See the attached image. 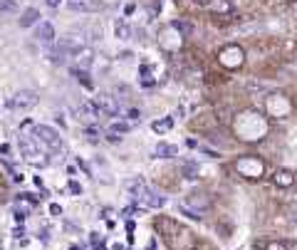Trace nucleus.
I'll use <instances>...</instances> for the list:
<instances>
[{"instance_id":"obj_1","label":"nucleus","mask_w":297,"mask_h":250,"mask_svg":"<svg viewBox=\"0 0 297 250\" xmlns=\"http://www.w3.org/2000/svg\"><path fill=\"white\" fill-rule=\"evenodd\" d=\"M18 144H20V154H23V158H25L28 163L37 166V169H45V166L50 163V158H47V151L42 149V144H40V141H37L35 136L20 134Z\"/></svg>"},{"instance_id":"obj_2","label":"nucleus","mask_w":297,"mask_h":250,"mask_svg":"<svg viewBox=\"0 0 297 250\" xmlns=\"http://www.w3.org/2000/svg\"><path fill=\"white\" fill-rule=\"evenodd\" d=\"M32 136L42 144L45 151H62V136L57 129H52L50 124H37L32 129Z\"/></svg>"},{"instance_id":"obj_3","label":"nucleus","mask_w":297,"mask_h":250,"mask_svg":"<svg viewBox=\"0 0 297 250\" xmlns=\"http://www.w3.org/2000/svg\"><path fill=\"white\" fill-rule=\"evenodd\" d=\"M37 102L40 99H37V94L32 92V90H20V92H15L5 102V107L13 109V112H25V109H32Z\"/></svg>"},{"instance_id":"obj_4","label":"nucleus","mask_w":297,"mask_h":250,"mask_svg":"<svg viewBox=\"0 0 297 250\" xmlns=\"http://www.w3.org/2000/svg\"><path fill=\"white\" fill-rule=\"evenodd\" d=\"M236 171L243 174L245 179H260L263 171H265V163L255 156H243L236 161Z\"/></svg>"},{"instance_id":"obj_5","label":"nucleus","mask_w":297,"mask_h":250,"mask_svg":"<svg viewBox=\"0 0 297 250\" xmlns=\"http://www.w3.org/2000/svg\"><path fill=\"white\" fill-rule=\"evenodd\" d=\"M124 188H126V193H129L131 206H139V203H141V198L146 196V191L151 186H148L144 179H131V181H126V184H124Z\"/></svg>"},{"instance_id":"obj_6","label":"nucleus","mask_w":297,"mask_h":250,"mask_svg":"<svg viewBox=\"0 0 297 250\" xmlns=\"http://www.w3.org/2000/svg\"><path fill=\"white\" fill-rule=\"evenodd\" d=\"M94 104H97V109H99V117H117L119 112H121L117 97H109V94H99V97L94 99Z\"/></svg>"},{"instance_id":"obj_7","label":"nucleus","mask_w":297,"mask_h":250,"mask_svg":"<svg viewBox=\"0 0 297 250\" xmlns=\"http://www.w3.org/2000/svg\"><path fill=\"white\" fill-rule=\"evenodd\" d=\"M67 5H69V10H75V13H99V10L104 8L102 0H69Z\"/></svg>"},{"instance_id":"obj_8","label":"nucleus","mask_w":297,"mask_h":250,"mask_svg":"<svg viewBox=\"0 0 297 250\" xmlns=\"http://www.w3.org/2000/svg\"><path fill=\"white\" fill-rule=\"evenodd\" d=\"M255 250H297V243H292V240H258Z\"/></svg>"},{"instance_id":"obj_9","label":"nucleus","mask_w":297,"mask_h":250,"mask_svg":"<svg viewBox=\"0 0 297 250\" xmlns=\"http://www.w3.org/2000/svg\"><path fill=\"white\" fill-rule=\"evenodd\" d=\"M92 62H94V52H92L89 47H85L82 52L75 55V60H72V69H82V72H87L89 67H92Z\"/></svg>"},{"instance_id":"obj_10","label":"nucleus","mask_w":297,"mask_h":250,"mask_svg":"<svg viewBox=\"0 0 297 250\" xmlns=\"http://www.w3.org/2000/svg\"><path fill=\"white\" fill-rule=\"evenodd\" d=\"M141 208H164L166 206V198L159 193V191H154V188H148L146 196L141 198V203H139Z\"/></svg>"},{"instance_id":"obj_11","label":"nucleus","mask_w":297,"mask_h":250,"mask_svg":"<svg viewBox=\"0 0 297 250\" xmlns=\"http://www.w3.org/2000/svg\"><path fill=\"white\" fill-rule=\"evenodd\" d=\"M295 181H297V176H295V171H290V169H280V171H275V176H272V184L280 188H290Z\"/></svg>"},{"instance_id":"obj_12","label":"nucleus","mask_w":297,"mask_h":250,"mask_svg":"<svg viewBox=\"0 0 297 250\" xmlns=\"http://www.w3.org/2000/svg\"><path fill=\"white\" fill-rule=\"evenodd\" d=\"M35 37H37L40 42H50V45H55V28H52V23H40L37 30H35Z\"/></svg>"},{"instance_id":"obj_13","label":"nucleus","mask_w":297,"mask_h":250,"mask_svg":"<svg viewBox=\"0 0 297 250\" xmlns=\"http://www.w3.org/2000/svg\"><path fill=\"white\" fill-rule=\"evenodd\" d=\"M178 154V146L176 144H166V141H161L156 149H154V156L156 158H174Z\"/></svg>"},{"instance_id":"obj_14","label":"nucleus","mask_w":297,"mask_h":250,"mask_svg":"<svg viewBox=\"0 0 297 250\" xmlns=\"http://www.w3.org/2000/svg\"><path fill=\"white\" fill-rule=\"evenodd\" d=\"M45 60H47V62H52V64H64V62H67V55L59 50V45H52V47L45 52Z\"/></svg>"},{"instance_id":"obj_15","label":"nucleus","mask_w":297,"mask_h":250,"mask_svg":"<svg viewBox=\"0 0 297 250\" xmlns=\"http://www.w3.org/2000/svg\"><path fill=\"white\" fill-rule=\"evenodd\" d=\"M20 25H23V28H30V25H40V13H37V8H28V10H23Z\"/></svg>"},{"instance_id":"obj_16","label":"nucleus","mask_w":297,"mask_h":250,"mask_svg":"<svg viewBox=\"0 0 297 250\" xmlns=\"http://www.w3.org/2000/svg\"><path fill=\"white\" fill-rule=\"evenodd\" d=\"M151 129H154L156 134H166V131H171V129H174V117H161V119L151 122Z\"/></svg>"},{"instance_id":"obj_17","label":"nucleus","mask_w":297,"mask_h":250,"mask_svg":"<svg viewBox=\"0 0 297 250\" xmlns=\"http://www.w3.org/2000/svg\"><path fill=\"white\" fill-rule=\"evenodd\" d=\"M193 206V211L198 208V213H203V206H208V198H203V193H191L188 196V208Z\"/></svg>"},{"instance_id":"obj_18","label":"nucleus","mask_w":297,"mask_h":250,"mask_svg":"<svg viewBox=\"0 0 297 250\" xmlns=\"http://www.w3.org/2000/svg\"><path fill=\"white\" fill-rule=\"evenodd\" d=\"M181 174H183V179H198V163H196V161L183 163V166H181Z\"/></svg>"},{"instance_id":"obj_19","label":"nucleus","mask_w":297,"mask_h":250,"mask_svg":"<svg viewBox=\"0 0 297 250\" xmlns=\"http://www.w3.org/2000/svg\"><path fill=\"white\" fill-rule=\"evenodd\" d=\"M114 30H117L119 40H126V37L131 35V30H129V25H126V20H124V18H119L117 23H114Z\"/></svg>"},{"instance_id":"obj_20","label":"nucleus","mask_w":297,"mask_h":250,"mask_svg":"<svg viewBox=\"0 0 297 250\" xmlns=\"http://www.w3.org/2000/svg\"><path fill=\"white\" fill-rule=\"evenodd\" d=\"M107 129L121 136V134H126V131L131 129V124H129V122H109V126H107Z\"/></svg>"},{"instance_id":"obj_21","label":"nucleus","mask_w":297,"mask_h":250,"mask_svg":"<svg viewBox=\"0 0 297 250\" xmlns=\"http://www.w3.org/2000/svg\"><path fill=\"white\" fill-rule=\"evenodd\" d=\"M72 74L77 77V82L82 85V87H87V90H92V79H89L87 72H82V69H72Z\"/></svg>"},{"instance_id":"obj_22","label":"nucleus","mask_w":297,"mask_h":250,"mask_svg":"<svg viewBox=\"0 0 297 250\" xmlns=\"http://www.w3.org/2000/svg\"><path fill=\"white\" fill-rule=\"evenodd\" d=\"M85 139H87L89 144H97V141H99V129L94 124H89L87 129H85Z\"/></svg>"},{"instance_id":"obj_23","label":"nucleus","mask_w":297,"mask_h":250,"mask_svg":"<svg viewBox=\"0 0 297 250\" xmlns=\"http://www.w3.org/2000/svg\"><path fill=\"white\" fill-rule=\"evenodd\" d=\"M126 122H129V124H139V122H141V109H136V107L126 109Z\"/></svg>"},{"instance_id":"obj_24","label":"nucleus","mask_w":297,"mask_h":250,"mask_svg":"<svg viewBox=\"0 0 297 250\" xmlns=\"http://www.w3.org/2000/svg\"><path fill=\"white\" fill-rule=\"evenodd\" d=\"M89 245H92V248H102V245H104V238H102V233H89Z\"/></svg>"},{"instance_id":"obj_25","label":"nucleus","mask_w":297,"mask_h":250,"mask_svg":"<svg viewBox=\"0 0 297 250\" xmlns=\"http://www.w3.org/2000/svg\"><path fill=\"white\" fill-rule=\"evenodd\" d=\"M15 8H18V3H15V0H0V10H5V13H8V10H15Z\"/></svg>"},{"instance_id":"obj_26","label":"nucleus","mask_w":297,"mask_h":250,"mask_svg":"<svg viewBox=\"0 0 297 250\" xmlns=\"http://www.w3.org/2000/svg\"><path fill=\"white\" fill-rule=\"evenodd\" d=\"M104 139H107V141H112V144H119V141H121V136H119V134H114V131H109V129L104 131Z\"/></svg>"},{"instance_id":"obj_27","label":"nucleus","mask_w":297,"mask_h":250,"mask_svg":"<svg viewBox=\"0 0 297 250\" xmlns=\"http://www.w3.org/2000/svg\"><path fill=\"white\" fill-rule=\"evenodd\" d=\"M50 213H52V216H59V213H62V206H59V203H50Z\"/></svg>"},{"instance_id":"obj_28","label":"nucleus","mask_w":297,"mask_h":250,"mask_svg":"<svg viewBox=\"0 0 297 250\" xmlns=\"http://www.w3.org/2000/svg\"><path fill=\"white\" fill-rule=\"evenodd\" d=\"M69 191H72V193H80L82 188H80V184H77V181H69Z\"/></svg>"},{"instance_id":"obj_29","label":"nucleus","mask_w":297,"mask_h":250,"mask_svg":"<svg viewBox=\"0 0 297 250\" xmlns=\"http://www.w3.org/2000/svg\"><path fill=\"white\" fill-rule=\"evenodd\" d=\"M23 179H25V176H23V174H20V171H13V181H15V184H20V181H23Z\"/></svg>"},{"instance_id":"obj_30","label":"nucleus","mask_w":297,"mask_h":250,"mask_svg":"<svg viewBox=\"0 0 297 250\" xmlns=\"http://www.w3.org/2000/svg\"><path fill=\"white\" fill-rule=\"evenodd\" d=\"M0 154L8 156V154H10V144H3V146H0Z\"/></svg>"},{"instance_id":"obj_31","label":"nucleus","mask_w":297,"mask_h":250,"mask_svg":"<svg viewBox=\"0 0 297 250\" xmlns=\"http://www.w3.org/2000/svg\"><path fill=\"white\" fill-rule=\"evenodd\" d=\"M134 10H136V8H134V5H131V3H129V5H126V8H124V15H131V13H134Z\"/></svg>"},{"instance_id":"obj_32","label":"nucleus","mask_w":297,"mask_h":250,"mask_svg":"<svg viewBox=\"0 0 297 250\" xmlns=\"http://www.w3.org/2000/svg\"><path fill=\"white\" fill-rule=\"evenodd\" d=\"M126 233H129V235L134 233V220H126Z\"/></svg>"},{"instance_id":"obj_33","label":"nucleus","mask_w":297,"mask_h":250,"mask_svg":"<svg viewBox=\"0 0 297 250\" xmlns=\"http://www.w3.org/2000/svg\"><path fill=\"white\" fill-rule=\"evenodd\" d=\"M47 5L50 8H57V5H62V0H47Z\"/></svg>"},{"instance_id":"obj_34","label":"nucleus","mask_w":297,"mask_h":250,"mask_svg":"<svg viewBox=\"0 0 297 250\" xmlns=\"http://www.w3.org/2000/svg\"><path fill=\"white\" fill-rule=\"evenodd\" d=\"M146 250H156V243H154V240H148V245H146Z\"/></svg>"},{"instance_id":"obj_35","label":"nucleus","mask_w":297,"mask_h":250,"mask_svg":"<svg viewBox=\"0 0 297 250\" xmlns=\"http://www.w3.org/2000/svg\"><path fill=\"white\" fill-rule=\"evenodd\" d=\"M196 3H198V5H210L213 0H196Z\"/></svg>"},{"instance_id":"obj_36","label":"nucleus","mask_w":297,"mask_h":250,"mask_svg":"<svg viewBox=\"0 0 297 250\" xmlns=\"http://www.w3.org/2000/svg\"><path fill=\"white\" fill-rule=\"evenodd\" d=\"M69 250H82V248H77V245H72V248H69Z\"/></svg>"},{"instance_id":"obj_37","label":"nucleus","mask_w":297,"mask_h":250,"mask_svg":"<svg viewBox=\"0 0 297 250\" xmlns=\"http://www.w3.org/2000/svg\"><path fill=\"white\" fill-rule=\"evenodd\" d=\"M0 250H3V248H0Z\"/></svg>"}]
</instances>
